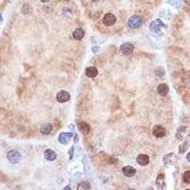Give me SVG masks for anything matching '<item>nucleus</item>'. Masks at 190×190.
Listing matches in <instances>:
<instances>
[{"instance_id": "f8f14e48", "label": "nucleus", "mask_w": 190, "mask_h": 190, "mask_svg": "<svg viewBox=\"0 0 190 190\" xmlns=\"http://www.w3.org/2000/svg\"><path fill=\"white\" fill-rule=\"evenodd\" d=\"M123 173L125 175L126 177H132V176H134L135 173H136V169L134 167H129V165H128V167H125L123 168Z\"/></svg>"}, {"instance_id": "423d86ee", "label": "nucleus", "mask_w": 190, "mask_h": 190, "mask_svg": "<svg viewBox=\"0 0 190 190\" xmlns=\"http://www.w3.org/2000/svg\"><path fill=\"white\" fill-rule=\"evenodd\" d=\"M152 133L153 135L155 136V137L157 138H162L164 137V136L165 135V128H164V126L162 125H155L153 128V130H152Z\"/></svg>"}, {"instance_id": "7ed1b4c3", "label": "nucleus", "mask_w": 190, "mask_h": 190, "mask_svg": "<svg viewBox=\"0 0 190 190\" xmlns=\"http://www.w3.org/2000/svg\"><path fill=\"white\" fill-rule=\"evenodd\" d=\"M120 51L124 55H130L134 51V46L131 43H125L121 46Z\"/></svg>"}, {"instance_id": "dca6fc26", "label": "nucleus", "mask_w": 190, "mask_h": 190, "mask_svg": "<svg viewBox=\"0 0 190 190\" xmlns=\"http://www.w3.org/2000/svg\"><path fill=\"white\" fill-rule=\"evenodd\" d=\"M79 129L82 131L83 133L87 134V133H89L90 128L87 123H85V122H81V123H79Z\"/></svg>"}, {"instance_id": "9d476101", "label": "nucleus", "mask_w": 190, "mask_h": 190, "mask_svg": "<svg viewBox=\"0 0 190 190\" xmlns=\"http://www.w3.org/2000/svg\"><path fill=\"white\" fill-rule=\"evenodd\" d=\"M168 91H169V87L167 84H161L157 87V92L162 96L167 95L168 93Z\"/></svg>"}, {"instance_id": "aec40b11", "label": "nucleus", "mask_w": 190, "mask_h": 190, "mask_svg": "<svg viewBox=\"0 0 190 190\" xmlns=\"http://www.w3.org/2000/svg\"><path fill=\"white\" fill-rule=\"evenodd\" d=\"M183 181L186 182V183H190V171L184 172L183 176Z\"/></svg>"}, {"instance_id": "4468645a", "label": "nucleus", "mask_w": 190, "mask_h": 190, "mask_svg": "<svg viewBox=\"0 0 190 190\" xmlns=\"http://www.w3.org/2000/svg\"><path fill=\"white\" fill-rule=\"evenodd\" d=\"M97 74H98V70H97L95 67H89L86 70V75L89 77L93 78L97 76Z\"/></svg>"}, {"instance_id": "b1692460", "label": "nucleus", "mask_w": 190, "mask_h": 190, "mask_svg": "<svg viewBox=\"0 0 190 190\" xmlns=\"http://www.w3.org/2000/svg\"><path fill=\"white\" fill-rule=\"evenodd\" d=\"M1 22H2V15L0 14V23H1Z\"/></svg>"}, {"instance_id": "20e7f679", "label": "nucleus", "mask_w": 190, "mask_h": 190, "mask_svg": "<svg viewBox=\"0 0 190 190\" xmlns=\"http://www.w3.org/2000/svg\"><path fill=\"white\" fill-rule=\"evenodd\" d=\"M56 99L59 103H66V102L70 100V95L67 91L66 90H61L57 93Z\"/></svg>"}, {"instance_id": "6e6552de", "label": "nucleus", "mask_w": 190, "mask_h": 190, "mask_svg": "<svg viewBox=\"0 0 190 190\" xmlns=\"http://www.w3.org/2000/svg\"><path fill=\"white\" fill-rule=\"evenodd\" d=\"M136 161H137V163L140 165L145 167V165H147L149 164V157L145 154H140L137 157V159H136Z\"/></svg>"}, {"instance_id": "4be33fe9", "label": "nucleus", "mask_w": 190, "mask_h": 190, "mask_svg": "<svg viewBox=\"0 0 190 190\" xmlns=\"http://www.w3.org/2000/svg\"><path fill=\"white\" fill-rule=\"evenodd\" d=\"M186 159H187V161H188V162H190V152L187 154V156H186Z\"/></svg>"}, {"instance_id": "2eb2a0df", "label": "nucleus", "mask_w": 190, "mask_h": 190, "mask_svg": "<svg viewBox=\"0 0 190 190\" xmlns=\"http://www.w3.org/2000/svg\"><path fill=\"white\" fill-rule=\"evenodd\" d=\"M84 35H85V32L81 28L76 29V30L73 32V37H74V39H76V40H81V39H83V37H84Z\"/></svg>"}, {"instance_id": "ddd939ff", "label": "nucleus", "mask_w": 190, "mask_h": 190, "mask_svg": "<svg viewBox=\"0 0 190 190\" xmlns=\"http://www.w3.org/2000/svg\"><path fill=\"white\" fill-rule=\"evenodd\" d=\"M52 130V125L51 124H44L42 125V126L40 128V131L41 133L44 135H48L51 132Z\"/></svg>"}, {"instance_id": "6ab92c4d", "label": "nucleus", "mask_w": 190, "mask_h": 190, "mask_svg": "<svg viewBox=\"0 0 190 190\" xmlns=\"http://www.w3.org/2000/svg\"><path fill=\"white\" fill-rule=\"evenodd\" d=\"M187 147H188V144L186 142L183 143V145H180V149H179L180 153H181V154L184 153V152H186V150L187 149Z\"/></svg>"}, {"instance_id": "f3484780", "label": "nucleus", "mask_w": 190, "mask_h": 190, "mask_svg": "<svg viewBox=\"0 0 190 190\" xmlns=\"http://www.w3.org/2000/svg\"><path fill=\"white\" fill-rule=\"evenodd\" d=\"M157 186L160 187V188H164L165 183H164V175H159V177L157 179Z\"/></svg>"}, {"instance_id": "5701e85b", "label": "nucleus", "mask_w": 190, "mask_h": 190, "mask_svg": "<svg viewBox=\"0 0 190 190\" xmlns=\"http://www.w3.org/2000/svg\"><path fill=\"white\" fill-rule=\"evenodd\" d=\"M41 1H42L43 3H47V2L50 1V0H41Z\"/></svg>"}, {"instance_id": "39448f33", "label": "nucleus", "mask_w": 190, "mask_h": 190, "mask_svg": "<svg viewBox=\"0 0 190 190\" xmlns=\"http://www.w3.org/2000/svg\"><path fill=\"white\" fill-rule=\"evenodd\" d=\"M103 22H104L105 25L108 26V27L112 26L116 23V17H115V15H113L112 13H106L103 18Z\"/></svg>"}, {"instance_id": "a211bd4d", "label": "nucleus", "mask_w": 190, "mask_h": 190, "mask_svg": "<svg viewBox=\"0 0 190 190\" xmlns=\"http://www.w3.org/2000/svg\"><path fill=\"white\" fill-rule=\"evenodd\" d=\"M77 189H79V190L90 189V184H89V183H87V182H83V183H81L78 184Z\"/></svg>"}, {"instance_id": "f257e3e1", "label": "nucleus", "mask_w": 190, "mask_h": 190, "mask_svg": "<svg viewBox=\"0 0 190 190\" xmlns=\"http://www.w3.org/2000/svg\"><path fill=\"white\" fill-rule=\"evenodd\" d=\"M21 157L22 156H21L20 152H18L17 150H11V151H9L7 154V158L9 160V162L13 164L20 162Z\"/></svg>"}, {"instance_id": "412c9836", "label": "nucleus", "mask_w": 190, "mask_h": 190, "mask_svg": "<svg viewBox=\"0 0 190 190\" xmlns=\"http://www.w3.org/2000/svg\"><path fill=\"white\" fill-rule=\"evenodd\" d=\"M186 128H184V126H182V128H180L178 129V132H177V138H178V139H181V140L183 139V133L182 132V131H183V130H186Z\"/></svg>"}, {"instance_id": "0eeeda50", "label": "nucleus", "mask_w": 190, "mask_h": 190, "mask_svg": "<svg viewBox=\"0 0 190 190\" xmlns=\"http://www.w3.org/2000/svg\"><path fill=\"white\" fill-rule=\"evenodd\" d=\"M72 137V133L70 132H63L59 135V137H58V140H59V142L63 145H67V143L70 142L71 140Z\"/></svg>"}, {"instance_id": "9b49d317", "label": "nucleus", "mask_w": 190, "mask_h": 190, "mask_svg": "<svg viewBox=\"0 0 190 190\" xmlns=\"http://www.w3.org/2000/svg\"><path fill=\"white\" fill-rule=\"evenodd\" d=\"M44 156H45V159L48 161H54L56 159V153L53 151V150L51 149H47L45 150V152H44Z\"/></svg>"}, {"instance_id": "1a4fd4ad", "label": "nucleus", "mask_w": 190, "mask_h": 190, "mask_svg": "<svg viewBox=\"0 0 190 190\" xmlns=\"http://www.w3.org/2000/svg\"><path fill=\"white\" fill-rule=\"evenodd\" d=\"M162 26H164L163 22L161 21L160 19H156V20H154L153 22H151V24H150V30H151V32H158Z\"/></svg>"}, {"instance_id": "f03ea898", "label": "nucleus", "mask_w": 190, "mask_h": 190, "mask_svg": "<svg viewBox=\"0 0 190 190\" xmlns=\"http://www.w3.org/2000/svg\"><path fill=\"white\" fill-rule=\"evenodd\" d=\"M143 20H142V17L139 16V15H133L129 18L128 20V26L131 29H137L139 28L141 25H142Z\"/></svg>"}]
</instances>
